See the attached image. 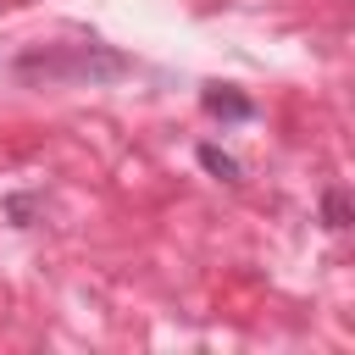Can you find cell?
<instances>
[{
  "label": "cell",
  "mask_w": 355,
  "mask_h": 355,
  "mask_svg": "<svg viewBox=\"0 0 355 355\" xmlns=\"http://www.w3.org/2000/svg\"><path fill=\"white\" fill-rule=\"evenodd\" d=\"M194 155H200V166H205L211 178H222V183H244V166H239V155H227V150H216V144H200Z\"/></svg>",
  "instance_id": "3"
},
{
  "label": "cell",
  "mask_w": 355,
  "mask_h": 355,
  "mask_svg": "<svg viewBox=\"0 0 355 355\" xmlns=\"http://www.w3.org/2000/svg\"><path fill=\"white\" fill-rule=\"evenodd\" d=\"M200 105H205L211 116H222V122H250V116H255V100H244V94H233V89H222V83H211V89L200 94Z\"/></svg>",
  "instance_id": "2"
},
{
  "label": "cell",
  "mask_w": 355,
  "mask_h": 355,
  "mask_svg": "<svg viewBox=\"0 0 355 355\" xmlns=\"http://www.w3.org/2000/svg\"><path fill=\"white\" fill-rule=\"evenodd\" d=\"M322 222H327L333 233L349 227V194H344V189H327V194H322Z\"/></svg>",
  "instance_id": "4"
},
{
  "label": "cell",
  "mask_w": 355,
  "mask_h": 355,
  "mask_svg": "<svg viewBox=\"0 0 355 355\" xmlns=\"http://www.w3.org/2000/svg\"><path fill=\"white\" fill-rule=\"evenodd\" d=\"M122 72H128V55L100 50V44H78V50H67V55L33 50V55L17 61V78H44V83H61V78H72V83H111V78H122Z\"/></svg>",
  "instance_id": "1"
}]
</instances>
